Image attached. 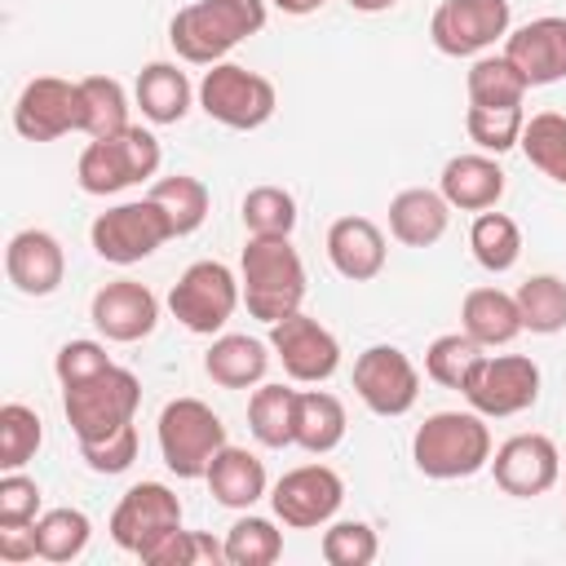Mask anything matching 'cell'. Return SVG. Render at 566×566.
I'll use <instances>...</instances> for the list:
<instances>
[{
	"label": "cell",
	"mask_w": 566,
	"mask_h": 566,
	"mask_svg": "<svg viewBox=\"0 0 566 566\" xmlns=\"http://www.w3.org/2000/svg\"><path fill=\"white\" fill-rule=\"evenodd\" d=\"M243 305L265 327L296 314L305 301V261L292 248V234H248L239 256Z\"/></svg>",
	"instance_id": "6da1fadb"
},
{
	"label": "cell",
	"mask_w": 566,
	"mask_h": 566,
	"mask_svg": "<svg viewBox=\"0 0 566 566\" xmlns=\"http://www.w3.org/2000/svg\"><path fill=\"white\" fill-rule=\"evenodd\" d=\"M265 0H195L172 13L168 44L190 66H217L226 53L265 27Z\"/></svg>",
	"instance_id": "7a4b0ae2"
},
{
	"label": "cell",
	"mask_w": 566,
	"mask_h": 566,
	"mask_svg": "<svg viewBox=\"0 0 566 566\" xmlns=\"http://www.w3.org/2000/svg\"><path fill=\"white\" fill-rule=\"evenodd\" d=\"M491 424L486 416L469 411H433L424 416V424L411 438V460L424 478L433 482H455V478H473L491 464Z\"/></svg>",
	"instance_id": "3957f363"
},
{
	"label": "cell",
	"mask_w": 566,
	"mask_h": 566,
	"mask_svg": "<svg viewBox=\"0 0 566 566\" xmlns=\"http://www.w3.org/2000/svg\"><path fill=\"white\" fill-rule=\"evenodd\" d=\"M159 159H164L159 137L142 124H128L115 137H88V146L80 150V164H75V181L84 195L106 199V195H119V190L155 177Z\"/></svg>",
	"instance_id": "277c9868"
},
{
	"label": "cell",
	"mask_w": 566,
	"mask_h": 566,
	"mask_svg": "<svg viewBox=\"0 0 566 566\" xmlns=\"http://www.w3.org/2000/svg\"><path fill=\"white\" fill-rule=\"evenodd\" d=\"M155 438H159V455L168 473H177L181 482L203 478L212 455L230 442L221 416L203 398H172L155 420Z\"/></svg>",
	"instance_id": "5b68a950"
},
{
	"label": "cell",
	"mask_w": 566,
	"mask_h": 566,
	"mask_svg": "<svg viewBox=\"0 0 566 566\" xmlns=\"http://www.w3.org/2000/svg\"><path fill=\"white\" fill-rule=\"evenodd\" d=\"M137 407H142V380L128 367H106L84 385H62V416L75 442H97L133 424Z\"/></svg>",
	"instance_id": "8992f818"
},
{
	"label": "cell",
	"mask_w": 566,
	"mask_h": 566,
	"mask_svg": "<svg viewBox=\"0 0 566 566\" xmlns=\"http://www.w3.org/2000/svg\"><path fill=\"white\" fill-rule=\"evenodd\" d=\"M274 106H279L274 80L261 71H248L239 62H217L199 80V111L208 119H217L221 128L252 133V128L270 124Z\"/></svg>",
	"instance_id": "52a82bcc"
},
{
	"label": "cell",
	"mask_w": 566,
	"mask_h": 566,
	"mask_svg": "<svg viewBox=\"0 0 566 566\" xmlns=\"http://www.w3.org/2000/svg\"><path fill=\"white\" fill-rule=\"evenodd\" d=\"M243 301V283L226 261H195L181 270V279L168 292L172 318L195 336H221V327L234 318Z\"/></svg>",
	"instance_id": "ba28073f"
},
{
	"label": "cell",
	"mask_w": 566,
	"mask_h": 566,
	"mask_svg": "<svg viewBox=\"0 0 566 566\" xmlns=\"http://www.w3.org/2000/svg\"><path fill=\"white\" fill-rule=\"evenodd\" d=\"M168 239H177V234H172L164 208H159L150 195H146V199L115 203V208L97 212L93 226H88L93 252H97L102 261H111V265H137V261L155 256Z\"/></svg>",
	"instance_id": "9c48e42d"
},
{
	"label": "cell",
	"mask_w": 566,
	"mask_h": 566,
	"mask_svg": "<svg viewBox=\"0 0 566 566\" xmlns=\"http://www.w3.org/2000/svg\"><path fill=\"white\" fill-rule=\"evenodd\" d=\"M539 380H544L539 363L526 354H482L469 380L460 385V394L478 416L504 420V416H522L526 407H535Z\"/></svg>",
	"instance_id": "30bf717a"
},
{
	"label": "cell",
	"mask_w": 566,
	"mask_h": 566,
	"mask_svg": "<svg viewBox=\"0 0 566 566\" xmlns=\"http://www.w3.org/2000/svg\"><path fill=\"white\" fill-rule=\"evenodd\" d=\"M513 31L509 0H442L429 18V40L447 57H482Z\"/></svg>",
	"instance_id": "8fae6325"
},
{
	"label": "cell",
	"mask_w": 566,
	"mask_h": 566,
	"mask_svg": "<svg viewBox=\"0 0 566 566\" xmlns=\"http://www.w3.org/2000/svg\"><path fill=\"white\" fill-rule=\"evenodd\" d=\"M13 128L27 142H57L66 133H80L84 128L80 80H62V75L27 80L13 102Z\"/></svg>",
	"instance_id": "7c38bea8"
},
{
	"label": "cell",
	"mask_w": 566,
	"mask_h": 566,
	"mask_svg": "<svg viewBox=\"0 0 566 566\" xmlns=\"http://www.w3.org/2000/svg\"><path fill=\"white\" fill-rule=\"evenodd\" d=\"M354 394L371 416H407L420 398V371L398 345H367L354 358Z\"/></svg>",
	"instance_id": "4fadbf2b"
},
{
	"label": "cell",
	"mask_w": 566,
	"mask_h": 566,
	"mask_svg": "<svg viewBox=\"0 0 566 566\" xmlns=\"http://www.w3.org/2000/svg\"><path fill=\"white\" fill-rule=\"evenodd\" d=\"M345 500V482L332 464H301L287 469L274 486H270V509L283 526L292 531H318L336 517Z\"/></svg>",
	"instance_id": "5bb4252c"
},
{
	"label": "cell",
	"mask_w": 566,
	"mask_h": 566,
	"mask_svg": "<svg viewBox=\"0 0 566 566\" xmlns=\"http://www.w3.org/2000/svg\"><path fill=\"white\" fill-rule=\"evenodd\" d=\"M177 526H181V500L164 482H137V486H128L119 495L111 522H106L111 539L124 553H133V557H142L146 548H155Z\"/></svg>",
	"instance_id": "9a60e30c"
},
{
	"label": "cell",
	"mask_w": 566,
	"mask_h": 566,
	"mask_svg": "<svg viewBox=\"0 0 566 566\" xmlns=\"http://www.w3.org/2000/svg\"><path fill=\"white\" fill-rule=\"evenodd\" d=\"M270 349L279 354L287 380H296V385H323L340 367V340L305 310L270 323Z\"/></svg>",
	"instance_id": "2e32d148"
},
{
	"label": "cell",
	"mask_w": 566,
	"mask_h": 566,
	"mask_svg": "<svg viewBox=\"0 0 566 566\" xmlns=\"http://www.w3.org/2000/svg\"><path fill=\"white\" fill-rule=\"evenodd\" d=\"M495 486L513 500H535L557 486L562 478V451L548 433H513L491 451Z\"/></svg>",
	"instance_id": "e0dca14e"
},
{
	"label": "cell",
	"mask_w": 566,
	"mask_h": 566,
	"mask_svg": "<svg viewBox=\"0 0 566 566\" xmlns=\"http://www.w3.org/2000/svg\"><path fill=\"white\" fill-rule=\"evenodd\" d=\"M88 318H93V327H97L106 340L133 345V340H142V336L155 332V323H159V301H155V292H150L146 283H137V279H115V283H106V287L93 292Z\"/></svg>",
	"instance_id": "ac0fdd59"
},
{
	"label": "cell",
	"mask_w": 566,
	"mask_h": 566,
	"mask_svg": "<svg viewBox=\"0 0 566 566\" xmlns=\"http://www.w3.org/2000/svg\"><path fill=\"white\" fill-rule=\"evenodd\" d=\"M504 57L522 71V80L531 88L566 80V18L544 13V18H531V22L513 27L504 35Z\"/></svg>",
	"instance_id": "d6986e66"
},
{
	"label": "cell",
	"mask_w": 566,
	"mask_h": 566,
	"mask_svg": "<svg viewBox=\"0 0 566 566\" xmlns=\"http://www.w3.org/2000/svg\"><path fill=\"white\" fill-rule=\"evenodd\" d=\"M4 274L22 296H53L66 279V252L49 230H18L4 248Z\"/></svg>",
	"instance_id": "ffe728a7"
},
{
	"label": "cell",
	"mask_w": 566,
	"mask_h": 566,
	"mask_svg": "<svg viewBox=\"0 0 566 566\" xmlns=\"http://www.w3.org/2000/svg\"><path fill=\"white\" fill-rule=\"evenodd\" d=\"M385 230L371 217H336L327 226V261L349 283H371L385 270Z\"/></svg>",
	"instance_id": "44dd1931"
},
{
	"label": "cell",
	"mask_w": 566,
	"mask_h": 566,
	"mask_svg": "<svg viewBox=\"0 0 566 566\" xmlns=\"http://www.w3.org/2000/svg\"><path fill=\"white\" fill-rule=\"evenodd\" d=\"M438 190L451 208L460 212H486L504 199V168L495 164V155L486 150H469V155H451L442 164Z\"/></svg>",
	"instance_id": "7402d4cb"
},
{
	"label": "cell",
	"mask_w": 566,
	"mask_h": 566,
	"mask_svg": "<svg viewBox=\"0 0 566 566\" xmlns=\"http://www.w3.org/2000/svg\"><path fill=\"white\" fill-rule=\"evenodd\" d=\"M451 226V203L442 190L429 186H407L389 199V234L402 248H433Z\"/></svg>",
	"instance_id": "603a6c76"
},
{
	"label": "cell",
	"mask_w": 566,
	"mask_h": 566,
	"mask_svg": "<svg viewBox=\"0 0 566 566\" xmlns=\"http://www.w3.org/2000/svg\"><path fill=\"white\" fill-rule=\"evenodd\" d=\"M460 332H469L482 349L513 345L526 332L517 296L504 292V287H473V292H464V301H460Z\"/></svg>",
	"instance_id": "cb8c5ba5"
},
{
	"label": "cell",
	"mask_w": 566,
	"mask_h": 566,
	"mask_svg": "<svg viewBox=\"0 0 566 566\" xmlns=\"http://www.w3.org/2000/svg\"><path fill=\"white\" fill-rule=\"evenodd\" d=\"M203 371L221 389H252L270 371V345L243 332H221L203 354Z\"/></svg>",
	"instance_id": "d4e9b609"
},
{
	"label": "cell",
	"mask_w": 566,
	"mask_h": 566,
	"mask_svg": "<svg viewBox=\"0 0 566 566\" xmlns=\"http://www.w3.org/2000/svg\"><path fill=\"white\" fill-rule=\"evenodd\" d=\"M208 491L217 504L226 509H252L261 495H270V478H265V464L248 451V447H221L203 473Z\"/></svg>",
	"instance_id": "484cf974"
},
{
	"label": "cell",
	"mask_w": 566,
	"mask_h": 566,
	"mask_svg": "<svg viewBox=\"0 0 566 566\" xmlns=\"http://www.w3.org/2000/svg\"><path fill=\"white\" fill-rule=\"evenodd\" d=\"M133 97H137V106L150 124H181L190 102L199 97V88H190V80L177 62H146L137 71Z\"/></svg>",
	"instance_id": "4316f807"
},
{
	"label": "cell",
	"mask_w": 566,
	"mask_h": 566,
	"mask_svg": "<svg viewBox=\"0 0 566 566\" xmlns=\"http://www.w3.org/2000/svg\"><path fill=\"white\" fill-rule=\"evenodd\" d=\"M345 402L327 389H301L296 398V447L310 455H327L345 442Z\"/></svg>",
	"instance_id": "83f0119b"
},
{
	"label": "cell",
	"mask_w": 566,
	"mask_h": 566,
	"mask_svg": "<svg viewBox=\"0 0 566 566\" xmlns=\"http://www.w3.org/2000/svg\"><path fill=\"white\" fill-rule=\"evenodd\" d=\"M296 398H301V389H287V385H256L252 389L248 429L261 447H270V451L296 447Z\"/></svg>",
	"instance_id": "f1b7e54d"
},
{
	"label": "cell",
	"mask_w": 566,
	"mask_h": 566,
	"mask_svg": "<svg viewBox=\"0 0 566 566\" xmlns=\"http://www.w3.org/2000/svg\"><path fill=\"white\" fill-rule=\"evenodd\" d=\"M469 252H473V261H478L486 274H504V270H513L517 256H522V226H517L509 212L486 208V212H478L473 226H469Z\"/></svg>",
	"instance_id": "f546056e"
},
{
	"label": "cell",
	"mask_w": 566,
	"mask_h": 566,
	"mask_svg": "<svg viewBox=\"0 0 566 566\" xmlns=\"http://www.w3.org/2000/svg\"><path fill=\"white\" fill-rule=\"evenodd\" d=\"M526 80L522 71L504 57V53H482L473 57L469 75H464V93H469V106H522L526 97Z\"/></svg>",
	"instance_id": "4dcf8cb0"
},
{
	"label": "cell",
	"mask_w": 566,
	"mask_h": 566,
	"mask_svg": "<svg viewBox=\"0 0 566 566\" xmlns=\"http://www.w3.org/2000/svg\"><path fill=\"white\" fill-rule=\"evenodd\" d=\"M150 199L164 208V217H168V226H172V234L181 239V234H195L203 221H208V186L199 181V177H190V172H172V177H159L155 186H150Z\"/></svg>",
	"instance_id": "1f68e13d"
},
{
	"label": "cell",
	"mask_w": 566,
	"mask_h": 566,
	"mask_svg": "<svg viewBox=\"0 0 566 566\" xmlns=\"http://www.w3.org/2000/svg\"><path fill=\"white\" fill-rule=\"evenodd\" d=\"M517 146H522L531 168H539L548 181L566 186V115L562 111L526 115V128H522Z\"/></svg>",
	"instance_id": "d6a6232c"
},
{
	"label": "cell",
	"mask_w": 566,
	"mask_h": 566,
	"mask_svg": "<svg viewBox=\"0 0 566 566\" xmlns=\"http://www.w3.org/2000/svg\"><path fill=\"white\" fill-rule=\"evenodd\" d=\"M517 310H522V327L535 336H557L566 332V279L557 274H531L517 292Z\"/></svg>",
	"instance_id": "836d02e7"
},
{
	"label": "cell",
	"mask_w": 566,
	"mask_h": 566,
	"mask_svg": "<svg viewBox=\"0 0 566 566\" xmlns=\"http://www.w3.org/2000/svg\"><path fill=\"white\" fill-rule=\"evenodd\" d=\"M80 102H84V128L88 137H115L128 128V93L115 75H84L80 80Z\"/></svg>",
	"instance_id": "e575fe53"
},
{
	"label": "cell",
	"mask_w": 566,
	"mask_h": 566,
	"mask_svg": "<svg viewBox=\"0 0 566 566\" xmlns=\"http://www.w3.org/2000/svg\"><path fill=\"white\" fill-rule=\"evenodd\" d=\"M93 539V522L84 509H49L35 517V548L44 562H75Z\"/></svg>",
	"instance_id": "d590c367"
},
{
	"label": "cell",
	"mask_w": 566,
	"mask_h": 566,
	"mask_svg": "<svg viewBox=\"0 0 566 566\" xmlns=\"http://www.w3.org/2000/svg\"><path fill=\"white\" fill-rule=\"evenodd\" d=\"M283 557V531L270 517L243 513L226 531V566H274Z\"/></svg>",
	"instance_id": "8d00e7d4"
},
{
	"label": "cell",
	"mask_w": 566,
	"mask_h": 566,
	"mask_svg": "<svg viewBox=\"0 0 566 566\" xmlns=\"http://www.w3.org/2000/svg\"><path fill=\"white\" fill-rule=\"evenodd\" d=\"M482 354H486V349H482L469 332H442V336H433L429 349H424V376H429L433 385H442V389H460Z\"/></svg>",
	"instance_id": "74e56055"
},
{
	"label": "cell",
	"mask_w": 566,
	"mask_h": 566,
	"mask_svg": "<svg viewBox=\"0 0 566 566\" xmlns=\"http://www.w3.org/2000/svg\"><path fill=\"white\" fill-rule=\"evenodd\" d=\"M522 128H526V111L522 106H469L464 115V133L478 150L486 155H504L522 142Z\"/></svg>",
	"instance_id": "f35d334b"
},
{
	"label": "cell",
	"mask_w": 566,
	"mask_h": 566,
	"mask_svg": "<svg viewBox=\"0 0 566 566\" xmlns=\"http://www.w3.org/2000/svg\"><path fill=\"white\" fill-rule=\"evenodd\" d=\"M44 442V424L35 416V407L27 402H4L0 407V469H22L27 460H35Z\"/></svg>",
	"instance_id": "ab89813d"
},
{
	"label": "cell",
	"mask_w": 566,
	"mask_h": 566,
	"mask_svg": "<svg viewBox=\"0 0 566 566\" xmlns=\"http://www.w3.org/2000/svg\"><path fill=\"white\" fill-rule=\"evenodd\" d=\"M146 566H221L226 562V539H212L208 531H168L155 548L142 553Z\"/></svg>",
	"instance_id": "60d3db41"
},
{
	"label": "cell",
	"mask_w": 566,
	"mask_h": 566,
	"mask_svg": "<svg viewBox=\"0 0 566 566\" xmlns=\"http://www.w3.org/2000/svg\"><path fill=\"white\" fill-rule=\"evenodd\" d=\"M243 226L248 234H292L296 230V195L283 186H252L243 195Z\"/></svg>",
	"instance_id": "b9f144b4"
},
{
	"label": "cell",
	"mask_w": 566,
	"mask_h": 566,
	"mask_svg": "<svg viewBox=\"0 0 566 566\" xmlns=\"http://www.w3.org/2000/svg\"><path fill=\"white\" fill-rule=\"evenodd\" d=\"M318 553H323L327 566H371L376 553H380V539L367 522L345 517V522H327V531L318 539Z\"/></svg>",
	"instance_id": "7bdbcfd3"
},
{
	"label": "cell",
	"mask_w": 566,
	"mask_h": 566,
	"mask_svg": "<svg viewBox=\"0 0 566 566\" xmlns=\"http://www.w3.org/2000/svg\"><path fill=\"white\" fill-rule=\"evenodd\" d=\"M106 367H115V363H111V354H106L102 340H66V345L53 354V376H57V385H84V380L102 376Z\"/></svg>",
	"instance_id": "ee69618b"
},
{
	"label": "cell",
	"mask_w": 566,
	"mask_h": 566,
	"mask_svg": "<svg viewBox=\"0 0 566 566\" xmlns=\"http://www.w3.org/2000/svg\"><path fill=\"white\" fill-rule=\"evenodd\" d=\"M80 460L93 473H102V478H115V473L133 469V460H137V429L124 424V429H115V433H106L97 442H80Z\"/></svg>",
	"instance_id": "f6af8a7d"
},
{
	"label": "cell",
	"mask_w": 566,
	"mask_h": 566,
	"mask_svg": "<svg viewBox=\"0 0 566 566\" xmlns=\"http://www.w3.org/2000/svg\"><path fill=\"white\" fill-rule=\"evenodd\" d=\"M40 482L27 478L22 469H9L0 478V526H22L40 517Z\"/></svg>",
	"instance_id": "bcb514c9"
},
{
	"label": "cell",
	"mask_w": 566,
	"mask_h": 566,
	"mask_svg": "<svg viewBox=\"0 0 566 566\" xmlns=\"http://www.w3.org/2000/svg\"><path fill=\"white\" fill-rule=\"evenodd\" d=\"M31 557H40V548H35V522L0 526V562L22 566V562H31Z\"/></svg>",
	"instance_id": "7dc6e473"
},
{
	"label": "cell",
	"mask_w": 566,
	"mask_h": 566,
	"mask_svg": "<svg viewBox=\"0 0 566 566\" xmlns=\"http://www.w3.org/2000/svg\"><path fill=\"white\" fill-rule=\"evenodd\" d=\"M274 9H283V13H292V18H305V13H314V9H323V0H270Z\"/></svg>",
	"instance_id": "c3c4849f"
},
{
	"label": "cell",
	"mask_w": 566,
	"mask_h": 566,
	"mask_svg": "<svg viewBox=\"0 0 566 566\" xmlns=\"http://www.w3.org/2000/svg\"><path fill=\"white\" fill-rule=\"evenodd\" d=\"M398 0H349V9H358V13H385V9H394Z\"/></svg>",
	"instance_id": "681fc988"
}]
</instances>
